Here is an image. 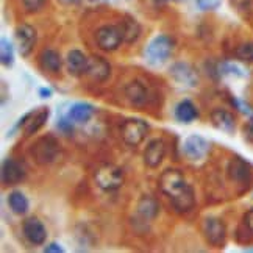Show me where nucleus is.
Segmentation results:
<instances>
[{"label":"nucleus","instance_id":"obj_1","mask_svg":"<svg viewBox=\"0 0 253 253\" xmlns=\"http://www.w3.org/2000/svg\"><path fill=\"white\" fill-rule=\"evenodd\" d=\"M158 184L161 192L170 200V205L177 212L186 214L196 207V192L180 169L169 168L163 170Z\"/></svg>","mask_w":253,"mask_h":253},{"label":"nucleus","instance_id":"obj_2","mask_svg":"<svg viewBox=\"0 0 253 253\" xmlns=\"http://www.w3.org/2000/svg\"><path fill=\"white\" fill-rule=\"evenodd\" d=\"M175 50V41L168 35H158L147 44L144 52V58L149 66L161 67L164 66Z\"/></svg>","mask_w":253,"mask_h":253},{"label":"nucleus","instance_id":"obj_3","mask_svg":"<svg viewBox=\"0 0 253 253\" xmlns=\"http://www.w3.org/2000/svg\"><path fill=\"white\" fill-rule=\"evenodd\" d=\"M32 157L38 166H50L61 157L60 142L52 134H45L38 139L32 147Z\"/></svg>","mask_w":253,"mask_h":253},{"label":"nucleus","instance_id":"obj_4","mask_svg":"<svg viewBox=\"0 0 253 253\" xmlns=\"http://www.w3.org/2000/svg\"><path fill=\"white\" fill-rule=\"evenodd\" d=\"M95 45L103 52H116L125 42L124 41V30L119 24H105L95 30Z\"/></svg>","mask_w":253,"mask_h":253},{"label":"nucleus","instance_id":"obj_5","mask_svg":"<svg viewBox=\"0 0 253 253\" xmlns=\"http://www.w3.org/2000/svg\"><path fill=\"white\" fill-rule=\"evenodd\" d=\"M150 131V125L147 121L139 118L125 119L121 125V138L128 147H138L141 145Z\"/></svg>","mask_w":253,"mask_h":253},{"label":"nucleus","instance_id":"obj_6","mask_svg":"<svg viewBox=\"0 0 253 253\" xmlns=\"http://www.w3.org/2000/svg\"><path fill=\"white\" fill-rule=\"evenodd\" d=\"M124 172L121 168L114 166V164H102L94 172V181L102 191L113 192L118 191L124 184Z\"/></svg>","mask_w":253,"mask_h":253},{"label":"nucleus","instance_id":"obj_7","mask_svg":"<svg viewBox=\"0 0 253 253\" xmlns=\"http://www.w3.org/2000/svg\"><path fill=\"white\" fill-rule=\"evenodd\" d=\"M202 233L207 242L212 247H223L227 242V227L219 217H205L202 222Z\"/></svg>","mask_w":253,"mask_h":253},{"label":"nucleus","instance_id":"obj_8","mask_svg":"<svg viewBox=\"0 0 253 253\" xmlns=\"http://www.w3.org/2000/svg\"><path fill=\"white\" fill-rule=\"evenodd\" d=\"M16 38V45H17V52L22 58H28L36 47L38 42V33L36 28L32 27L30 24H21L16 27L14 32Z\"/></svg>","mask_w":253,"mask_h":253},{"label":"nucleus","instance_id":"obj_9","mask_svg":"<svg viewBox=\"0 0 253 253\" xmlns=\"http://www.w3.org/2000/svg\"><path fill=\"white\" fill-rule=\"evenodd\" d=\"M169 75L172 80L183 87H196L199 84V74L186 61H177L170 66Z\"/></svg>","mask_w":253,"mask_h":253},{"label":"nucleus","instance_id":"obj_10","mask_svg":"<svg viewBox=\"0 0 253 253\" xmlns=\"http://www.w3.org/2000/svg\"><path fill=\"white\" fill-rule=\"evenodd\" d=\"M181 150L189 161H202L210 152V142L200 134H191L183 141Z\"/></svg>","mask_w":253,"mask_h":253},{"label":"nucleus","instance_id":"obj_11","mask_svg":"<svg viewBox=\"0 0 253 253\" xmlns=\"http://www.w3.org/2000/svg\"><path fill=\"white\" fill-rule=\"evenodd\" d=\"M166 157V142L163 138H153L147 142L142 153L144 164L149 169H158Z\"/></svg>","mask_w":253,"mask_h":253},{"label":"nucleus","instance_id":"obj_12","mask_svg":"<svg viewBox=\"0 0 253 253\" xmlns=\"http://www.w3.org/2000/svg\"><path fill=\"white\" fill-rule=\"evenodd\" d=\"M227 173L231 181H235L236 184H242V186H247L253 178L252 166L241 157H233L230 160L227 166Z\"/></svg>","mask_w":253,"mask_h":253},{"label":"nucleus","instance_id":"obj_13","mask_svg":"<svg viewBox=\"0 0 253 253\" xmlns=\"http://www.w3.org/2000/svg\"><path fill=\"white\" fill-rule=\"evenodd\" d=\"M25 169L19 161L14 158H5L2 161V172H0V177H2V184L3 186H16V184L21 183L25 178Z\"/></svg>","mask_w":253,"mask_h":253},{"label":"nucleus","instance_id":"obj_14","mask_svg":"<svg viewBox=\"0 0 253 253\" xmlns=\"http://www.w3.org/2000/svg\"><path fill=\"white\" fill-rule=\"evenodd\" d=\"M124 95L133 106H138V108L145 106L150 100L149 87L139 80H131V82L126 83L124 86Z\"/></svg>","mask_w":253,"mask_h":253},{"label":"nucleus","instance_id":"obj_15","mask_svg":"<svg viewBox=\"0 0 253 253\" xmlns=\"http://www.w3.org/2000/svg\"><path fill=\"white\" fill-rule=\"evenodd\" d=\"M22 233L32 246H44L47 239V230L38 217H28L22 222Z\"/></svg>","mask_w":253,"mask_h":253},{"label":"nucleus","instance_id":"obj_16","mask_svg":"<svg viewBox=\"0 0 253 253\" xmlns=\"http://www.w3.org/2000/svg\"><path fill=\"white\" fill-rule=\"evenodd\" d=\"M64 63H66L67 74L75 77V79H79V77L86 75L89 58H87L86 53L83 50H80V48H72V50L67 52V55L64 58Z\"/></svg>","mask_w":253,"mask_h":253},{"label":"nucleus","instance_id":"obj_17","mask_svg":"<svg viewBox=\"0 0 253 253\" xmlns=\"http://www.w3.org/2000/svg\"><path fill=\"white\" fill-rule=\"evenodd\" d=\"M86 75L97 83H105L111 75V64L108 63L106 58H103L100 55H94L89 58Z\"/></svg>","mask_w":253,"mask_h":253},{"label":"nucleus","instance_id":"obj_18","mask_svg":"<svg viewBox=\"0 0 253 253\" xmlns=\"http://www.w3.org/2000/svg\"><path fill=\"white\" fill-rule=\"evenodd\" d=\"M94 113H95L94 105L87 103V102H75L67 108L64 116L74 125H84L92 119Z\"/></svg>","mask_w":253,"mask_h":253},{"label":"nucleus","instance_id":"obj_19","mask_svg":"<svg viewBox=\"0 0 253 253\" xmlns=\"http://www.w3.org/2000/svg\"><path fill=\"white\" fill-rule=\"evenodd\" d=\"M160 203L152 196H142L136 203V216L142 223H150L158 217Z\"/></svg>","mask_w":253,"mask_h":253},{"label":"nucleus","instance_id":"obj_20","mask_svg":"<svg viewBox=\"0 0 253 253\" xmlns=\"http://www.w3.org/2000/svg\"><path fill=\"white\" fill-rule=\"evenodd\" d=\"M38 63H40L41 71L56 75L61 72V66H63V58L60 52L55 50V48H44L41 52L40 58H38Z\"/></svg>","mask_w":253,"mask_h":253},{"label":"nucleus","instance_id":"obj_21","mask_svg":"<svg viewBox=\"0 0 253 253\" xmlns=\"http://www.w3.org/2000/svg\"><path fill=\"white\" fill-rule=\"evenodd\" d=\"M210 121L211 124L216 126L217 130L227 133V134H233L236 130V119L233 113L223 110V108H216L212 110L210 114Z\"/></svg>","mask_w":253,"mask_h":253},{"label":"nucleus","instance_id":"obj_22","mask_svg":"<svg viewBox=\"0 0 253 253\" xmlns=\"http://www.w3.org/2000/svg\"><path fill=\"white\" fill-rule=\"evenodd\" d=\"M48 114H50L48 113V108H40V110L30 111V116H28L27 124L24 126L25 138H32L33 134H36L42 128L48 121Z\"/></svg>","mask_w":253,"mask_h":253},{"label":"nucleus","instance_id":"obj_23","mask_svg":"<svg viewBox=\"0 0 253 253\" xmlns=\"http://www.w3.org/2000/svg\"><path fill=\"white\" fill-rule=\"evenodd\" d=\"M173 116H175V119L181 124H192L199 118V110L189 99H183L175 106Z\"/></svg>","mask_w":253,"mask_h":253},{"label":"nucleus","instance_id":"obj_24","mask_svg":"<svg viewBox=\"0 0 253 253\" xmlns=\"http://www.w3.org/2000/svg\"><path fill=\"white\" fill-rule=\"evenodd\" d=\"M8 207L17 216H24L30 210V202L21 191H13L8 194Z\"/></svg>","mask_w":253,"mask_h":253},{"label":"nucleus","instance_id":"obj_25","mask_svg":"<svg viewBox=\"0 0 253 253\" xmlns=\"http://www.w3.org/2000/svg\"><path fill=\"white\" fill-rule=\"evenodd\" d=\"M121 25H122V30H124V41L126 44H133V42H136L139 40L142 30H141L139 22L136 21V19L126 16L121 22Z\"/></svg>","mask_w":253,"mask_h":253},{"label":"nucleus","instance_id":"obj_26","mask_svg":"<svg viewBox=\"0 0 253 253\" xmlns=\"http://www.w3.org/2000/svg\"><path fill=\"white\" fill-rule=\"evenodd\" d=\"M0 61L3 67H11L14 64V47L5 36L0 40Z\"/></svg>","mask_w":253,"mask_h":253},{"label":"nucleus","instance_id":"obj_27","mask_svg":"<svg viewBox=\"0 0 253 253\" xmlns=\"http://www.w3.org/2000/svg\"><path fill=\"white\" fill-rule=\"evenodd\" d=\"M236 58L241 61H247V63H253V42H244L241 44L236 52H235Z\"/></svg>","mask_w":253,"mask_h":253},{"label":"nucleus","instance_id":"obj_28","mask_svg":"<svg viewBox=\"0 0 253 253\" xmlns=\"http://www.w3.org/2000/svg\"><path fill=\"white\" fill-rule=\"evenodd\" d=\"M24 11L28 14H35V13H40L41 9L45 8L47 5V0H21Z\"/></svg>","mask_w":253,"mask_h":253},{"label":"nucleus","instance_id":"obj_29","mask_svg":"<svg viewBox=\"0 0 253 253\" xmlns=\"http://www.w3.org/2000/svg\"><path fill=\"white\" fill-rule=\"evenodd\" d=\"M222 3V0H196V5L202 11H214Z\"/></svg>","mask_w":253,"mask_h":253},{"label":"nucleus","instance_id":"obj_30","mask_svg":"<svg viewBox=\"0 0 253 253\" xmlns=\"http://www.w3.org/2000/svg\"><path fill=\"white\" fill-rule=\"evenodd\" d=\"M56 128L60 130V131H63V133H66V134H71L74 131V124L63 114L56 121Z\"/></svg>","mask_w":253,"mask_h":253},{"label":"nucleus","instance_id":"obj_31","mask_svg":"<svg viewBox=\"0 0 253 253\" xmlns=\"http://www.w3.org/2000/svg\"><path fill=\"white\" fill-rule=\"evenodd\" d=\"M242 222H244V227L247 228V231L253 236V208L249 210V211L244 214V219H242Z\"/></svg>","mask_w":253,"mask_h":253},{"label":"nucleus","instance_id":"obj_32","mask_svg":"<svg viewBox=\"0 0 253 253\" xmlns=\"http://www.w3.org/2000/svg\"><path fill=\"white\" fill-rule=\"evenodd\" d=\"M222 72L223 74H230V75H244V72H241V69L238 66H235V64H222Z\"/></svg>","mask_w":253,"mask_h":253},{"label":"nucleus","instance_id":"obj_33","mask_svg":"<svg viewBox=\"0 0 253 253\" xmlns=\"http://www.w3.org/2000/svg\"><path fill=\"white\" fill-rule=\"evenodd\" d=\"M244 136L249 142L253 144V116H250L246 126H244Z\"/></svg>","mask_w":253,"mask_h":253},{"label":"nucleus","instance_id":"obj_34","mask_svg":"<svg viewBox=\"0 0 253 253\" xmlns=\"http://www.w3.org/2000/svg\"><path fill=\"white\" fill-rule=\"evenodd\" d=\"M56 2L63 6H80L87 2H94V0H56Z\"/></svg>","mask_w":253,"mask_h":253},{"label":"nucleus","instance_id":"obj_35","mask_svg":"<svg viewBox=\"0 0 253 253\" xmlns=\"http://www.w3.org/2000/svg\"><path fill=\"white\" fill-rule=\"evenodd\" d=\"M44 252H47V253H63L64 249L61 247V244H58V242H50V244L44 247Z\"/></svg>","mask_w":253,"mask_h":253},{"label":"nucleus","instance_id":"obj_36","mask_svg":"<svg viewBox=\"0 0 253 253\" xmlns=\"http://www.w3.org/2000/svg\"><path fill=\"white\" fill-rule=\"evenodd\" d=\"M40 97L41 99H48V97H52V89L50 87H40Z\"/></svg>","mask_w":253,"mask_h":253},{"label":"nucleus","instance_id":"obj_37","mask_svg":"<svg viewBox=\"0 0 253 253\" xmlns=\"http://www.w3.org/2000/svg\"><path fill=\"white\" fill-rule=\"evenodd\" d=\"M157 2H163V3H169V2H173V3H183V2H188V0H157Z\"/></svg>","mask_w":253,"mask_h":253}]
</instances>
